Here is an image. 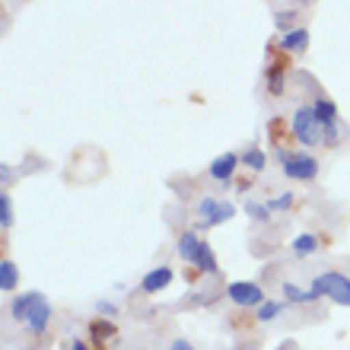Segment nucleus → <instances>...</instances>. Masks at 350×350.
<instances>
[{"label": "nucleus", "mask_w": 350, "mask_h": 350, "mask_svg": "<svg viewBox=\"0 0 350 350\" xmlns=\"http://www.w3.org/2000/svg\"><path fill=\"white\" fill-rule=\"evenodd\" d=\"M201 236L194 230H188V232H182V239H178V258H185L188 265H194L198 261V255H201Z\"/></svg>", "instance_id": "1a4fd4ad"}, {"label": "nucleus", "mask_w": 350, "mask_h": 350, "mask_svg": "<svg viewBox=\"0 0 350 350\" xmlns=\"http://www.w3.org/2000/svg\"><path fill=\"white\" fill-rule=\"evenodd\" d=\"M16 280H19L16 265H13V261H0V290H3V293H10V290L16 286Z\"/></svg>", "instance_id": "4468645a"}, {"label": "nucleus", "mask_w": 350, "mask_h": 350, "mask_svg": "<svg viewBox=\"0 0 350 350\" xmlns=\"http://www.w3.org/2000/svg\"><path fill=\"white\" fill-rule=\"evenodd\" d=\"M280 48H284L286 55H299V51L309 48V32H306V29H290V32H284V38H280Z\"/></svg>", "instance_id": "9d476101"}, {"label": "nucleus", "mask_w": 350, "mask_h": 350, "mask_svg": "<svg viewBox=\"0 0 350 350\" xmlns=\"http://www.w3.org/2000/svg\"><path fill=\"white\" fill-rule=\"evenodd\" d=\"M0 226H3V230H10V226H13V207H10L7 194L0 198Z\"/></svg>", "instance_id": "5701e85b"}, {"label": "nucleus", "mask_w": 350, "mask_h": 350, "mask_svg": "<svg viewBox=\"0 0 350 350\" xmlns=\"http://www.w3.org/2000/svg\"><path fill=\"white\" fill-rule=\"evenodd\" d=\"M245 213H249L252 220H267V217H271V207H261L258 201H245Z\"/></svg>", "instance_id": "4be33fe9"}, {"label": "nucleus", "mask_w": 350, "mask_h": 350, "mask_svg": "<svg viewBox=\"0 0 350 350\" xmlns=\"http://www.w3.org/2000/svg\"><path fill=\"white\" fill-rule=\"evenodd\" d=\"M293 201H296L293 194L284 191V194H277V198H274L271 204H267V207H271V211H286V207H293Z\"/></svg>", "instance_id": "b1692460"}, {"label": "nucleus", "mask_w": 350, "mask_h": 350, "mask_svg": "<svg viewBox=\"0 0 350 350\" xmlns=\"http://www.w3.org/2000/svg\"><path fill=\"white\" fill-rule=\"evenodd\" d=\"M293 137L309 150L319 147V144H325V124H322V118L315 115V105H299V109H296Z\"/></svg>", "instance_id": "f257e3e1"}, {"label": "nucleus", "mask_w": 350, "mask_h": 350, "mask_svg": "<svg viewBox=\"0 0 350 350\" xmlns=\"http://www.w3.org/2000/svg\"><path fill=\"white\" fill-rule=\"evenodd\" d=\"M70 350H90V347H86L83 341H74V347H70Z\"/></svg>", "instance_id": "bb28decb"}, {"label": "nucleus", "mask_w": 350, "mask_h": 350, "mask_svg": "<svg viewBox=\"0 0 350 350\" xmlns=\"http://www.w3.org/2000/svg\"><path fill=\"white\" fill-rule=\"evenodd\" d=\"M99 312L102 315H115V312H118V306H115V303H99Z\"/></svg>", "instance_id": "393cba45"}, {"label": "nucleus", "mask_w": 350, "mask_h": 350, "mask_svg": "<svg viewBox=\"0 0 350 350\" xmlns=\"http://www.w3.org/2000/svg\"><path fill=\"white\" fill-rule=\"evenodd\" d=\"M290 249H293L296 258H309V255L319 249V239H315L312 232H303V236H296V239H293V245H290Z\"/></svg>", "instance_id": "ddd939ff"}, {"label": "nucleus", "mask_w": 350, "mask_h": 350, "mask_svg": "<svg viewBox=\"0 0 350 350\" xmlns=\"http://www.w3.org/2000/svg\"><path fill=\"white\" fill-rule=\"evenodd\" d=\"M42 299V293H23L13 299V306H10V315L16 319V322H26V315L32 312V306Z\"/></svg>", "instance_id": "9b49d317"}, {"label": "nucleus", "mask_w": 350, "mask_h": 350, "mask_svg": "<svg viewBox=\"0 0 350 350\" xmlns=\"http://www.w3.org/2000/svg\"><path fill=\"white\" fill-rule=\"evenodd\" d=\"M90 334L96 338V341H99V347H105V344L115 338V325H111V322H102V319H96V322L90 325Z\"/></svg>", "instance_id": "2eb2a0df"}, {"label": "nucleus", "mask_w": 350, "mask_h": 350, "mask_svg": "<svg viewBox=\"0 0 350 350\" xmlns=\"http://www.w3.org/2000/svg\"><path fill=\"white\" fill-rule=\"evenodd\" d=\"M286 306H290V303H267V299H265V303L258 306V322H271V319H277Z\"/></svg>", "instance_id": "6ab92c4d"}, {"label": "nucleus", "mask_w": 350, "mask_h": 350, "mask_svg": "<svg viewBox=\"0 0 350 350\" xmlns=\"http://www.w3.org/2000/svg\"><path fill=\"white\" fill-rule=\"evenodd\" d=\"M194 267H198V271H204V274H217V258H213V249L207 245V242L201 245V255H198Z\"/></svg>", "instance_id": "dca6fc26"}, {"label": "nucleus", "mask_w": 350, "mask_h": 350, "mask_svg": "<svg viewBox=\"0 0 350 350\" xmlns=\"http://www.w3.org/2000/svg\"><path fill=\"white\" fill-rule=\"evenodd\" d=\"M265 74H267V92H271V96H280V92H284V77H286V64H284V61H274V64L267 67Z\"/></svg>", "instance_id": "f8f14e48"}, {"label": "nucleus", "mask_w": 350, "mask_h": 350, "mask_svg": "<svg viewBox=\"0 0 350 350\" xmlns=\"http://www.w3.org/2000/svg\"><path fill=\"white\" fill-rule=\"evenodd\" d=\"M315 115L322 118V124H334L338 121V109L332 99H315Z\"/></svg>", "instance_id": "f3484780"}, {"label": "nucleus", "mask_w": 350, "mask_h": 350, "mask_svg": "<svg viewBox=\"0 0 350 350\" xmlns=\"http://www.w3.org/2000/svg\"><path fill=\"white\" fill-rule=\"evenodd\" d=\"M172 267H153V271H150L147 277H144V280H140V286H144V293H159V290H166L169 284H172Z\"/></svg>", "instance_id": "423d86ee"}, {"label": "nucleus", "mask_w": 350, "mask_h": 350, "mask_svg": "<svg viewBox=\"0 0 350 350\" xmlns=\"http://www.w3.org/2000/svg\"><path fill=\"white\" fill-rule=\"evenodd\" d=\"M284 175L296 178V182H309L319 175V159L309 157V153H293V157L284 159Z\"/></svg>", "instance_id": "20e7f679"}, {"label": "nucleus", "mask_w": 350, "mask_h": 350, "mask_svg": "<svg viewBox=\"0 0 350 350\" xmlns=\"http://www.w3.org/2000/svg\"><path fill=\"white\" fill-rule=\"evenodd\" d=\"M242 163L249 169H255V172H261V169L267 166V157H265V150H258V147H252L245 157H242Z\"/></svg>", "instance_id": "aec40b11"}, {"label": "nucleus", "mask_w": 350, "mask_h": 350, "mask_svg": "<svg viewBox=\"0 0 350 350\" xmlns=\"http://www.w3.org/2000/svg\"><path fill=\"white\" fill-rule=\"evenodd\" d=\"M48 319H51V306H48L45 296H42V299L32 306V312L26 315V328H29L32 334H42V332L48 328Z\"/></svg>", "instance_id": "0eeeda50"}, {"label": "nucleus", "mask_w": 350, "mask_h": 350, "mask_svg": "<svg viewBox=\"0 0 350 350\" xmlns=\"http://www.w3.org/2000/svg\"><path fill=\"white\" fill-rule=\"evenodd\" d=\"M309 290H312L315 299L328 296V299H334V303L350 306V277L338 274V271H325V274H319Z\"/></svg>", "instance_id": "f03ea898"}, {"label": "nucleus", "mask_w": 350, "mask_h": 350, "mask_svg": "<svg viewBox=\"0 0 350 350\" xmlns=\"http://www.w3.org/2000/svg\"><path fill=\"white\" fill-rule=\"evenodd\" d=\"M198 213H201L198 230H213V226L232 220V217H236V207H232L230 201H220V198H201V201H198Z\"/></svg>", "instance_id": "7ed1b4c3"}, {"label": "nucleus", "mask_w": 350, "mask_h": 350, "mask_svg": "<svg viewBox=\"0 0 350 350\" xmlns=\"http://www.w3.org/2000/svg\"><path fill=\"white\" fill-rule=\"evenodd\" d=\"M226 296H230L236 306H261L265 303V293H261L258 284H249V280H236V284L226 286Z\"/></svg>", "instance_id": "39448f33"}, {"label": "nucleus", "mask_w": 350, "mask_h": 350, "mask_svg": "<svg viewBox=\"0 0 350 350\" xmlns=\"http://www.w3.org/2000/svg\"><path fill=\"white\" fill-rule=\"evenodd\" d=\"M169 350H194V347L188 341H172V344H169Z\"/></svg>", "instance_id": "a878e982"}, {"label": "nucleus", "mask_w": 350, "mask_h": 350, "mask_svg": "<svg viewBox=\"0 0 350 350\" xmlns=\"http://www.w3.org/2000/svg\"><path fill=\"white\" fill-rule=\"evenodd\" d=\"M284 296H286V303H293V306H299V303H315V296H312V290L309 293H303L296 284H284Z\"/></svg>", "instance_id": "a211bd4d"}, {"label": "nucleus", "mask_w": 350, "mask_h": 350, "mask_svg": "<svg viewBox=\"0 0 350 350\" xmlns=\"http://www.w3.org/2000/svg\"><path fill=\"white\" fill-rule=\"evenodd\" d=\"M274 23H277V29L290 32V26L296 23V10H280V13H274Z\"/></svg>", "instance_id": "412c9836"}, {"label": "nucleus", "mask_w": 350, "mask_h": 350, "mask_svg": "<svg viewBox=\"0 0 350 350\" xmlns=\"http://www.w3.org/2000/svg\"><path fill=\"white\" fill-rule=\"evenodd\" d=\"M236 166H239V157L236 153H223V157H217L211 163V175L217 178V182H230L232 175H236Z\"/></svg>", "instance_id": "6e6552de"}]
</instances>
